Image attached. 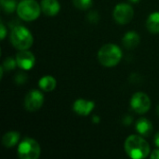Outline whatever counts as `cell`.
Listing matches in <instances>:
<instances>
[{
  "label": "cell",
  "instance_id": "21",
  "mask_svg": "<svg viewBox=\"0 0 159 159\" xmlns=\"http://www.w3.org/2000/svg\"><path fill=\"white\" fill-rule=\"evenodd\" d=\"M26 79H27V76H26L25 74H23V73H19V74H17V75H16V77H15V82H16L17 84H19V85H21V84L25 83Z\"/></svg>",
  "mask_w": 159,
  "mask_h": 159
},
{
  "label": "cell",
  "instance_id": "26",
  "mask_svg": "<svg viewBox=\"0 0 159 159\" xmlns=\"http://www.w3.org/2000/svg\"><path fill=\"white\" fill-rule=\"evenodd\" d=\"M92 120H93V122H94V123H99V122H100V117L95 116H93Z\"/></svg>",
  "mask_w": 159,
  "mask_h": 159
},
{
  "label": "cell",
  "instance_id": "27",
  "mask_svg": "<svg viewBox=\"0 0 159 159\" xmlns=\"http://www.w3.org/2000/svg\"><path fill=\"white\" fill-rule=\"evenodd\" d=\"M129 1H130L131 3H134V4H136V3H138L140 0H129Z\"/></svg>",
  "mask_w": 159,
  "mask_h": 159
},
{
  "label": "cell",
  "instance_id": "16",
  "mask_svg": "<svg viewBox=\"0 0 159 159\" xmlns=\"http://www.w3.org/2000/svg\"><path fill=\"white\" fill-rule=\"evenodd\" d=\"M20 141V134L16 131H9L6 133L2 138V143L7 148L15 146Z\"/></svg>",
  "mask_w": 159,
  "mask_h": 159
},
{
  "label": "cell",
  "instance_id": "7",
  "mask_svg": "<svg viewBox=\"0 0 159 159\" xmlns=\"http://www.w3.org/2000/svg\"><path fill=\"white\" fill-rule=\"evenodd\" d=\"M131 109L137 114H145L151 107L150 98L143 92H136L130 101Z\"/></svg>",
  "mask_w": 159,
  "mask_h": 159
},
{
  "label": "cell",
  "instance_id": "8",
  "mask_svg": "<svg viewBox=\"0 0 159 159\" xmlns=\"http://www.w3.org/2000/svg\"><path fill=\"white\" fill-rule=\"evenodd\" d=\"M44 103V95L36 90L33 89L27 93L24 99V107L29 112H35L39 110Z\"/></svg>",
  "mask_w": 159,
  "mask_h": 159
},
{
  "label": "cell",
  "instance_id": "3",
  "mask_svg": "<svg viewBox=\"0 0 159 159\" xmlns=\"http://www.w3.org/2000/svg\"><path fill=\"white\" fill-rule=\"evenodd\" d=\"M10 41L12 45L19 50L28 49L34 42L31 32L24 26H15L10 33Z\"/></svg>",
  "mask_w": 159,
  "mask_h": 159
},
{
  "label": "cell",
  "instance_id": "18",
  "mask_svg": "<svg viewBox=\"0 0 159 159\" xmlns=\"http://www.w3.org/2000/svg\"><path fill=\"white\" fill-rule=\"evenodd\" d=\"M93 0H73L74 6L80 10H87L91 7Z\"/></svg>",
  "mask_w": 159,
  "mask_h": 159
},
{
  "label": "cell",
  "instance_id": "6",
  "mask_svg": "<svg viewBox=\"0 0 159 159\" xmlns=\"http://www.w3.org/2000/svg\"><path fill=\"white\" fill-rule=\"evenodd\" d=\"M113 15L114 19L117 23L126 24L132 20L134 16V10L130 5L126 3H120L116 6Z\"/></svg>",
  "mask_w": 159,
  "mask_h": 159
},
{
  "label": "cell",
  "instance_id": "10",
  "mask_svg": "<svg viewBox=\"0 0 159 159\" xmlns=\"http://www.w3.org/2000/svg\"><path fill=\"white\" fill-rule=\"evenodd\" d=\"M94 107H95V103L93 102L86 101L84 99H78L75 102L73 109L77 115L87 116L93 111Z\"/></svg>",
  "mask_w": 159,
  "mask_h": 159
},
{
  "label": "cell",
  "instance_id": "13",
  "mask_svg": "<svg viewBox=\"0 0 159 159\" xmlns=\"http://www.w3.org/2000/svg\"><path fill=\"white\" fill-rule=\"evenodd\" d=\"M122 43H123L124 47L128 49L135 48L140 43V35L136 32H133V31L128 32L124 35Z\"/></svg>",
  "mask_w": 159,
  "mask_h": 159
},
{
  "label": "cell",
  "instance_id": "24",
  "mask_svg": "<svg viewBox=\"0 0 159 159\" xmlns=\"http://www.w3.org/2000/svg\"><path fill=\"white\" fill-rule=\"evenodd\" d=\"M151 158L152 159H159V149L155 150L152 155H151Z\"/></svg>",
  "mask_w": 159,
  "mask_h": 159
},
{
  "label": "cell",
  "instance_id": "20",
  "mask_svg": "<svg viewBox=\"0 0 159 159\" xmlns=\"http://www.w3.org/2000/svg\"><path fill=\"white\" fill-rule=\"evenodd\" d=\"M88 19H89V20L90 22L95 23V22H98V20L100 19V16H99V14L96 11H90L88 14Z\"/></svg>",
  "mask_w": 159,
  "mask_h": 159
},
{
  "label": "cell",
  "instance_id": "2",
  "mask_svg": "<svg viewBox=\"0 0 159 159\" xmlns=\"http://www.w3.org/2000/svg\"><path fill=\"white\" fill-rule=\"evenodd\" d=\"M122 58V50L114 44H106L102 46L98 52V60L100 63L105 67H113L118 64Z\"/></svg>",
  "mask_w": 159,
  "mask_h": 159
},
{
  "label": "cell",
  "instance_id": "12",
  "mask_svg": "<svg viewBox=\"0 0 159 159\" xmlns=\"http://www.w3.org/2000/svg\"><path fill=\"white\" fill-rule=\"evenodd\" d=\"M135 128H136L137 132L141 136H143V137H148L149 135H151L153 131V125L146 118H140L136 122Z\"/></svg>",
  "mask_w": 159,
  "mask_h": 159
},
{
  "label": "cell",
  "instance_id": "19",
  "mask_svg": "<svg viewBox=\"0 0 159 159\" xmlns=\"http://www.w3.org/2000/svg\"><path fill=\"white\" fill-rule=\"evenodd\" d=\"M16 64H17L16 59L14 60L13 58L8 57V58H7V59L4 61L2 67H3V69L6 70V71H11V70H13V69L15 68Z\"/></svg>",
  "mask_w": 159,
  "mask_h": 159
},
{
  "label": "cell",
  "instance_id": "11",
  "mask_svg": "<svg viewBox=\"0 0 159 159\" xmlns=\"http://www.w3.org/2000/svg\"><path fill=\"white\" fill-rule=\"evenodd\" d=\"M40 6L42 12L47 16H55L61 9V6L58 0H42Z\"/></svg>",
  "mask_w": 159,
  "mask_h": 159
},
{
  "label": "cell",
  "instance_id": "22",
  "mask_svg": "<svg viewBox=\"0 0 159 159\" xmlns=\"http://www.w3.org/2000/svg\"><path fill=\"white\" fill-rule=\"evenodd\" d=\"M7 34V30H6V27L3 23H1V33H0V35H1V39L3 40L5 38Z\"/></svg>",
  "mask_w": 159,
  "mask_h": 159
},
{
  "label": "cell",
  "instance_id": "25",
  "mask_svg": "<svg viewBox=\"0 0 159 159\" xmlns=\"http://www.w3.org/2000/svg\"><path fill=\"white\" fill-rule=\"evenodd\" d=\"M154 142H155V144L159 148V132L157 133V135L155 136V139H154Z\"/></svg>",
  "mask_w": 159,
  "mask_h": 159
},
{
  "label": "cell",
  "instance_id": "17",
  "mask_svg": "<svg viewBox=\"0 0 159 159\" xmlns=\"http://www.w3.org/2000/svg\"><path fill=\"white\" fill-rule=\"evenodd\" d=\"M1 6L6 13H12L17 9V5L15 0H1Z\"/></svg>",
  "mask_w": 159,
  "mask_h": 159
},
{
  "label": "cell",
  "instance_id": "28",
  "mask_svg": "<svg viewBox=\"0 0 159 159\" xmlns=\"http://www.w3.org/2000/svg\"><path fill=\"white\" fill-rule=\"evenodd\" d=\"M157 114H158V116H159V105L157 106Z\"/></svg>",
  "mask_w": 159,
  "mask_h": 159
},
{
  "label": "cell",
  "instance_id": "9",
  "mask_svg": "<svg viewBox=\"0 0 159 159\" xmlns=\"http://www.w3.org/2000/svg\"><path fill=\"white\" fill-rule=\"evenodd\" d=\"M16 61L17 65L22 70H31L35 63V58L34 54L30 51L20 50L16 55Z\"/></svg>",
  "mask_w": 159,
  "mask_h": 159
},
{
  "label": "cell",
  "instance_id": "5",
  "mask_svg": "<svg viewBox=\"0 0 159 159\" xmlns=\"http://www.w3.org/2000/svg\"><path fill=\"white\" fill-rule=\"evenodd\" d=\"M40 153L38 143L31 138H24L18 146V156L20 159H37Z\"/></svg>",
  "mask_w": 159,
  "mask_h": 159
},
{
  "label": "cell",
  "instance_id": "15",
  "mask_svg": "<svg viewBox=\"0 0 159 159\" xmlns=\"http://www.w3.org/2000/svg\"><path fill=\"white\" fill-rule=\"evenodd\" d=\"M146 27L150 33L159 34V12H154L148 16Z\"/></svg>",
  "mask_w": 159,
  "mask_h": 159
},
{
  "label": "cell",
  "instance_id": "4",
  "mask_svg": "<svg viewBox=\"0 0 159 159\" xmlns=\"http://www.w3.org/2000/svg\"><path fill=\"white\" fill-rule=\"evenodd\" d=\"M16 10L18 16L25 21H32L36 20L42 11L41 6L35 0L21 1L18 4Z\"/></svg>",
  "mask_w": 159,
  "mask_h": 159
},
{
  "label": "cell",
  "instance_id": "14",
  "mask_svg": "<svg viewBox=\"0 0 159 159\" xmlns=\"http://www.w3.org/2000/svg\"><path fill=\"white\" fill-rule=\"evenodd\" d=\"M38 85H39V88L43 91L49 92V91H52L56 88L57 82H56V79L53 76H51V75H45V76H43L39 80Z\"/></svg>",
  "mask_w": 159,
  "mask_h": 159
},
{
  "label": "cell",
  "instance_id": "1",
  "mask_svg": "<svg viewBox=\"0 0 159 159\" xmlns=\"http://www.w3.org/2000/svg\"><path fill=\"white\" fill-rule=\"evenodd\" d=\"M125 151L130 158L143 159L148 157L150 146L143 137L130 135L125 142Z\"/></svg>",
  "mask_w": 159,
  "mask_h": 159
},
{
  "label": "cell",
  "instance_id": "23",
  "mask_svg": "<svg viewBox=\"0 0 159 159\" xmlns=\"http://www.w3.org/2000/svg\"><path fill=\"white\" fill-rule=\"evenodd\" d=\"M123 122H124V125H130L131 122H132V117L129 116H127L124 118Z\"/></svg>",
  "mask_w": 159,
  "mask_h": 159
}]
</instances>
